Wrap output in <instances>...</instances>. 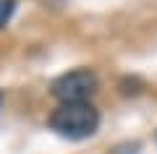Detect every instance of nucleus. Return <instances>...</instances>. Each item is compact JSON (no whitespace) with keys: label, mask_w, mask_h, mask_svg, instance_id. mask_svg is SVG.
Masks as SVG:
<instances>
[{"label":"nucleus","mask_w":157,"mask_h":154,"mask_svg":"<svg viewBox=\"0 0 157 154\" xmlns=\"http://www.w3.org/2000/svg\"><path fill=\"white\" fill-rule=\"evenodd\" d=\"M97 92V76L86 68L78 71H68L60 78L52 81V97L60 105H71V102H86L92 94Z\"/></svg>","instance_id":"nucleus-2"},{"label":"nucleus","mask_w":157,"mask_h":154,"mask_svg":"<svg viewBox=\"0 0 157 154\" xmlns=\"http://www.w3.org/2000/svg\"><path fill=\"white\" fill-rule=\"evenodd\" d=\"M100 126V112L89 102L60 105L50 115V128L66 138H89Z\"/></svg>","instance_id":"nucleus-1"},{"label":"nucleus","mask_w":157,"mask_h":154,"mask_svg":"<svg viewBox=\"0 0 157 154\" xmlns=\"http://www.w3.org/2000/svg\"><path fill=\"white\" fill-rule=\"evenodd\" d=\"M0 102H3V94H0Z\"/></svg>","instance_id":"nucleus-4"},{"label":"nucleus","mask_w":157,"mask_h":154,"mask_svg":"<svg viewBox=\"0 0 157 154\" xmlns=\"http://www.w3.org/2000/svg\"><path fill=\"white\" fill-rule=\"evenodd\" d=\"M16 11V0H0V29L8 24V18Z\"/></svg>","instance_id":"nucleus-3"}]
</instances>
